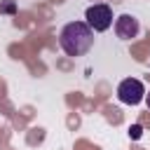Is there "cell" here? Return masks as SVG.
Segmentation results:
<instances>
[{"label": "cell", "mask_w": 150, "mask_h": 150, "mask_svg": "<svg viewBox=\"0 0 150 150\" xmlns=\"http://www.w3.org/2000/svg\"><path fill=\"white\" fill-rule=\"evenodd\" d=\"M59 45L68 56H82L94 45V30L87 26V21H70L61 28Z\"/></svg>", "instance_id": "obj_1"}, {"label": "cell", "mask_w": 150, "mask_h": 150, "mask_svg": "<svg viewBox=\"0 0 150 150\" xmlns=\"http://www.w3.org/2000/svg\"><path fill=\"white\" fill-rule=\"evenodd\" d=\"M84 21L91 30L103 33L112 26V9L108 5H89L87 12H84Z\"/></svg>", "instance_id": "obj_2"}, {"label": "cell", "mask_w": 150, "mask_h": 150, "mask_svg": "<svg viewBox=\"0 0 150 150\" xmlns=\"http://www.w3.org/2000/svg\"><path fill=\"white\" fill-rule=\"evenodd\" d=\"M117 98H120L122 103H127V105H138V103L145 98V87H143V82L136 80V77L122 80L120 87H117Z\"/></svg>", "instance_id": "obj_3"}, {"label": "cell", "mask_w": 150, "mask_h": 150, "mask_svg": "<svg viewBox=\"0 0 150 150\" xmlns=\"http://www.w3.org/2000/svg\"><path fill=\"white\" fill-rule=\"evenodd\" d=\"M138 30H141V26H138V19H136V16H131V14H120V16L115 19V33H117V38L131 40V38L138 35Z\"/></svg>", "instance_id": "obj_4"}, {"label": "cell", "mask_w": 150, "mask_h": 150, "mask_svg": "<svg viewBox=\"0 0 150 150\" xmlns=\"http://www.w3.org/2000/svg\"><path fill=\"white\" fill-rule=\"evenodd\" d=\"M129 134H131V138H141V134H143V127H141V124H134Z\"/></svg>", "instance_id": "obj_5"}, {"label": "cell", "mask_w": 150, "mask_h": 150, "mask_svg": "<svg viewBox=\"0 0 150 150\" xmlns=\"http://www.w3.org/2000/svg\"><path fill=\"white\" fill-rule=\"evenodd\" d=\"M145 103H148V108H150V91H145Z\"/></svg>", "instance_id": "obj_6"}]
</instances>
